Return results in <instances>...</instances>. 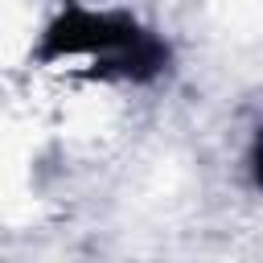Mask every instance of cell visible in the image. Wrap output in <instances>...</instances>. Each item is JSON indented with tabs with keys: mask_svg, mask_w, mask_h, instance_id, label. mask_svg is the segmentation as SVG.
I'll list each match as a JSON object with an SVG mask.
<instances>
[{
	"mask_svg": "<svg viewBox=\"0 0 263 263\" xmlns=\"http://www.w3.org/2000/svg\"><path fill=\"white\" fill-rule=\"evenodd\" d=\"M66 58H86V78L148 86L168 74L173 45L123 8H86L82 0H66L41 29L33 62L58 66Z\"/></svg>",
	"mask_w": 263,
	"mask_h": 263,
	"instance_id": "1",
	"label": "cell"
},
{
	"mask_svg": "<svg viewBox=\"0 0 263 263\" xmlns=\"http://www.w3.org/2000/svg\"><path fill=\"white\" fill-rule=\"evenodd\" d=\"M247 164H251V181L263 189V127H259V136L251 140V156H247Z\"/></svg>",
	"mask_w": 263,
	"mask_h": 263,
	"instance_id": "2",
	"label": "cell"
}]
</instances>
